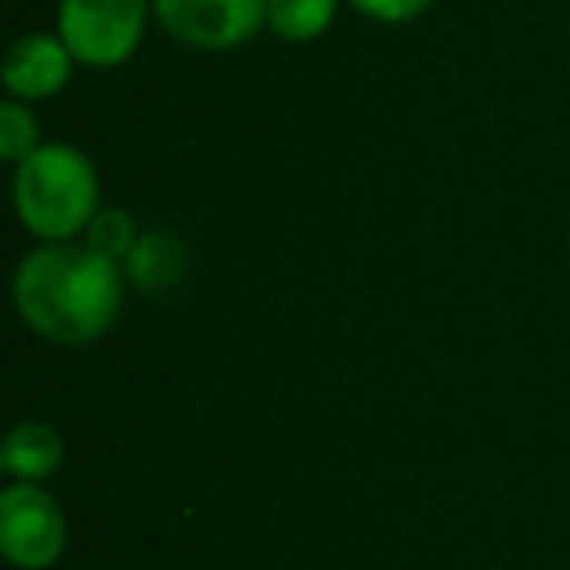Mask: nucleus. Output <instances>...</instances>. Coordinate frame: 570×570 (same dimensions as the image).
Here are the masks:
<instances>
[{"mask_svg":"<svg viewBox=\"0 0 570 570\" xmlns=\"http://www.w3.org/2000/svg\"><path fill=\"white\" fill-rule=\"evenodd\" d=\"M126 297V266L87 243H43L24 254L12 277V302L43 341L82 348L114 328Z\"/></svg>","mask_w":570,"mask_h":570,"instance_id":"obj_1","label":"nucleus"},{"mask_svg":"<svg viewBox=\"0 0 570 570\" xmlns=\"http://www.w3.org/2000/svg\"><path fill=\"white\" fill-rule=\"evenodd\" d=\"M12 207L28 235L43 243H75L98 215V168L82 149L48 141L17 165Z\"/></svg>","mask_w":570,"mask_h":570,"instance_id":"obj_2","label":"nucleus"},{"mask_svg":"<svg viewBox=\"0 0 570 570\" xmlns=\"http://www.w3.org/2000/svg\"><path fill=\"white\" fill-rule=\"evenodd\" d=\"M149 12L153 0H59L56 32L79 67L114 71L141 48Z\"/></svg>","mask_w":570,"mask_h":570,"instance_id":"obj_3","label":"nucleus"},{"mask_svg":"<svg viewBox=\"0 0 570 570\" xmlns=\"http://www.w3.org/2000/svg\"><path fill=\"white\" fill-rule=\"evenodd\" d=\"M67 551V512L43 484L0 492V554L17 570H51Z\"/></svg>","mask_w":570,"mask_h":570,"instance_id":"obj_4","label":"nucleus"},{"mask_svg":"<svg viewBox=\"0 0 570 570\" xmlns=\"http://www.w3.org/2000/svg\"><path fill=\"white\" fill-rule=\"evenodd\" d=\"M269 0H153V17L176 43L235 51L266 28Z\"/></svg>","mask_w":570,"mask_h":570,"instance_id":"obj_5","label":"nucleus"},{"mask_svg":"<svg viewBox=\"0 0 570 570\" xmlns=\"http://www.w3.org/2000/svg\"><path fill=\"white\" fill-rule=\"evenodd\" d=\"M79 59L71 56L59 32H28L20 36L9 48V59H4V90L20 102H48L59 90H67Z\"/></svg>","mask_w":570,"mask_h":570,"instance_id":"obj_6","label":"nucleus"},{"mask_svg":"<svg viewBox=\"0 0 570 570\" xmlns=\"http://www.w3.org/2000/svg\"><path fill=\"white\" fill-rule=\"evenodd\" d=\"M67 445L63 434L48 422H20L9 430L4 445H0V465L12 481L20 484H43L63 469Z\"/></svg>","mask_w":570,"mask_h":570,"instance_id":"obj_7","label":"nucleus"},{"mask_svg":"<svg viewBox=\"0 0 570 570\" xmlns=\"http://www.w3.org/2000/svg\"><path fill=\"white\" fill-rule=\"evenodd\" d=\"M344 0H269L266 28L285 43H313L336 24Z\"/></svg>","mask_w":570,"mask_h":570,"instance_id":"obj_8","label":"nucleus"},{"mask_svg":"<svg viewBox=\"0 0 570 570\" xmlns=\"http://www.w3.org/2000/svg\"><path fill=\"white\" fill-rule=\"evenodd\" d=\"M184 269V246L173 235H141L126 258V277L141 289H168Z\"/></svg>","mask_w":570,"mask_h":570,"instance_id":"obj_9","label":"nucleus"},{"mask_svg":"<svg viewBox=\"0 0 570 570\" xmlns=\"http://www.w3.org/2000/svg\"><path fill=\"white\" fill-rule=\"evenodd\" d=\"M137 243H141V235H137L134 215L121 212V207H98V215L87 227V246H95L98 254H106V258L126 266V258L134 254Z\"/></svg>","mask_w":570,"mask_h":570,"instance_id":"obj_10","label":"nucleus"},{"mask_svg":"<svg viewBox=\"0 0 570 570\" xmlns=\"http://www.w3.org/2000/svg\"><path fill=\"white\" fill-rule=\"evenodd\" d=\"M40 149V118L32 114V106L9 98L0 106V157L9 165H20Z\"/></svg>","mask_w":570,"mask_h":570,"instance_id":"obj_11","label":"nucleus"},{"mask_svg":"<svg viewBox=\"0 0 570 570\" xmlns=\"http://www.w3.org/2000/svg\"><path fill=\"white\" fill-rule=\"evenodd\" d=\"M348 4L375 24H411L422 12H430V4H438V0H348Z\"/></svg>","mask_w":570,"mask_h":570,"instance_id":"obj_12","label":"nucleus"}]
</instances>
